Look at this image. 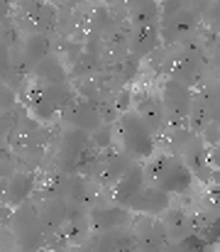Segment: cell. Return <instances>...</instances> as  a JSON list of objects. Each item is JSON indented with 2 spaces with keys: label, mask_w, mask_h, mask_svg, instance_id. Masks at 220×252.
I'll list each match as a JSON object with an SVG mask.
<instances>
[{
  "label": "cell",
  "mask_w": 220,
  "mask_h": 252,
  "mask_svg": "<svg viewBox=\"0 0 220 252\" xmlns=\"http://www.w3.org/2000/svg\"><path fill=\"white\" fill-rule=\"evenodd\" d=\"M123 137H125V145H127V150L132 155L149 157V152H152V135H149L147 123L140 115L127 113L123 118Z\"/></svg>",
  "instance_id": "1"
},
{
  "label": "cell",
  "mask_w": 220,
  "mask_h": 252,
  "mask_svg": "<svg viewBox=\"0 0 220 252\" xmlns=\"http://www.w3.org/2000/svg\"><path fill=\"white\" fill-rule=\"evenodd\" d=\"M154 179L166 191H186L189 184H191V171L176 159H159Z\"/></svg>",
  "instance_id": "2"
},
{
  "label": "cell",
  "mask_w": 220,
  "mask_h": 252,
  "mask_svg": "<svg viewBox=\"0 0 220 252\" xmlns=\"http://www.w3.org/2000/svg\"><path fill=\"white\" fill-rule=\"evenodd\" d=\"M189 100H191L189 86L179 84V81H169L166 84V88H164V105H166V110L171 115H176V118L186 115L189 113V105H191Z\"/></svg>",
  "instance_id": "3"
},
{
  "label": "cell",
  "mask_w": 220,
  "mask_h": 252,
  "mask_svg": "<svg viewBox=\"0 0 220 252\" xmlns=\"http://www.w3.org/2000/svg\"><path fill=\"white\" fill-rule=\"evenodd\" d=\"M140 189H142V171L137 167L127 169L125 174H123V179H120V184H118V201L120 203H130V201H135L137 198V193H140Z\"/></svg>",
  "instance_id": "4"
},
{
  "label": "cell",
  "mask_w": 220,
  "mask_h": 252,
  "mask_svg": "<svg viewBox=\"0 0 220 252\" xmlns=\"http://www.w3.org/2000/svg\"><path fill=\"white\" fill-rule=\"evenodd\" d=\"M30 186H32L30 176H17V179H12V181H10V191H7V196H10V203H20V201L27 196Z\"/></svg>",
  "instance_id": "5"
},
{
  "label": "cell",
  "mask_w": 220,
  "mask_h": 252,
  "mask_svg": "<svg viewBox=\"0 0 220 252\" xmlns=\"http://www.w3.org/2000/svg\"><path fill=\"white\" fill-rule=\"evenodd\" d=\"M125 220H127V213L125 211H118V208L95 216V225H100V228H115V225H123Z\"/></svg>",
  "instance_id": "6"
}]
</instances>
